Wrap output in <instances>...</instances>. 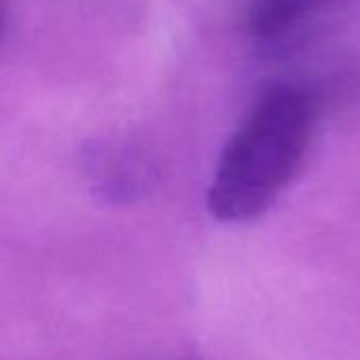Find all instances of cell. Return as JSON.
<instances>
[{
	"label": "cell",
	"instance_id": "6da1fadb",
	"mask_svg": "<svg viewBox=\"0 0 360 360\" xmlns=\"http://www.w3.org/2000/svg\"><path fill=\"white\" fill-rule=\"evenodd\" d=\"M311 131V102L290 87L269 91L225 146L208 210L225 223L261 217L290 183Z\"/></svg>",
	"mask_w": 360,
	"mask_h": 360
},
{
	"label": "cell",
	"instance_id": "7a4b0ae2",
	"mask_svg": "<svg viewBox=\"0 0 360 360\" xmlns=\"http://www.w3.org/2000/svg\"><path fill=\"white\" fill-rule=\"evenodd\" d=\"M324 0H252L248 30L257 37H276L295 26Z\"/></svg>",
	"mask_w": 360,
	"mask_h": 360
},
{
	"label": "cell",
	"instance_id": "277c9868",
	"mask_svg": "<svg viewBox=\"0 0 360 360\" xmlns=\"http://www.w3.org/2000/svg\"><path fill=\"white\" fill-rule=\"evenodd\" d=\"M185 360H193V358H185Z\"/></svg>",
	"mask_w": 360,
	"mask_h": 360
},
{
	"label": "cell",
	"instance_id": "3957f363",
	"mask_svg": "<svg viewBox=\"0 0 360 360\" xmlns=\"http://www.w3.org/2000/svg\"><path fill=\"white\" fill-rule=\"evenodd\" d=\"M7 18V9H5V0H0V37H3V30H5V20Z\"/></svg>",
	"mask_w": 360,
	"mask_h": 360
}]
</instances>
